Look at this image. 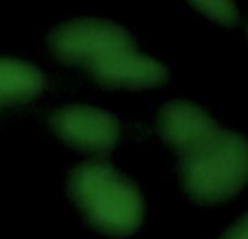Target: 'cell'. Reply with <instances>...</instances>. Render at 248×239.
Here are the masks:
<instances>
[{
  "instance_id": "cell-1",
  "label": "cell",
  "mask_w": 248,
  "mask_h": 239,
  "mask_svg": "<svg viewBox=\"0 0 248 239\" xmlns=\"http://www.w3.org/2000/svg\"><path fill=\"white\" fill-rule=\"evenodd\" d=\"M70 196L92 226L126 237L144 222V198L137 185L107 161H85L70 174Z\"/></svg>"
},
{
  "instance_id": "cell-2",
  "label": "cell",
  "mask_w": 248,
  "mask_h": 239,
  "mask_svg": "<svg viewBox=\"0 0 248 239\" xmlns=\"http://www.w3.org/2000/svg\"><path fill=\"white\" fill-rule=\"evenodd\" d=\"M181 176L187 194L198 202H222L248 183V139L218 128L201 146L181 159Z\"/></svg>"
},
{
  "instance_id": "cell-3",
  "label": "cell",
  "mask_w": 248,
  "mask_h": 239,
  "mask_svg": "<svg viewBox=\"0 0 248 239\" xmlns=\"http://www.w3.org/2000/svg\"><path fill=\"white\" fill-rule=\"evenodd\" d=\"M50 50L65 63L92 65L109 55L135 50V37L124 26L100 17H78L50 33Z\"/></svg>"
},
{
  "instance_id": "cell-4",
  "label": "cell",
  "mask_w": 248,
  "mask_h": 239,
  "mask_svg": "<svg viewBox=\"0 0 248 239\" xmlns=\"http://www.w3.org/2000/svg\"><path fill=\"white\" fill-rule=\"evenodd\" d=\"M50 126L65 144L90 152H107L118 144L120 122L90 105H70L50 116Z\"/></svg>"
},
{
  "instance_id": "cell-5",
  "label": "cell",
  "mask_w": 248,
  "mask_h": 239,
  "mask_svg": "<svg viewBox=\"0 0 248 239\" xmlns=\"http://www.w3.org/2000/svg\"><path fill=\"white\" fill-rule=\"evenodd\" d=\"M90 74L107 87H150L168 78V68L161 61L137 50H124L109 55L87 65Z\"/></svg>"
},
{
  "instance_id": "cell-6",
  "label": "cell",
  "mask_w": 248,
  "mask_h": 239,
  "mask_svg": "<svg viewBox=\"0 0 248 239\" xmlns=\"http://www.w3.org/2000/svg\"><path fill=\"white\" fill-rule=\"evenodd\" d=\"M157 128L170 146L187 152L216 135L218 122L189 100H172L159 111Z\"/></svg>"
},
{
  "instance_id": "cell-7",
  "label": "cell",
  "mask_w": 248,
  "mask_h": 239,
  "mask_svg": "<svg viewBox=\"0 0 248 239\" xmlns=\"http://www.w3.org/2000/svg\"><path fill=\"white\" fill-rule=\"evenodd\" d=\"M44 76L35 65L20 59L0 57V103H20L37 96Z\"/></svg>"
},
{
  "instance_id": "cell-8",
  "label": "cell",
  "mask_w": 248,
  "mask_h": 239,
  "mask_svg": "<svg viewBox=\"0 0 248 239\" xmlns=\"http://www.w3.org/2000/svg\"><path fill=\"white\" fill-rule=\"evenodd\" d=\"M194 7L198 11L207 13L211 20H218L222 24H233L237 20V7L233 2H227V0H211V2H205V0H194Z\"/></svg>"
},
{
  "instance_id": "cell-9",
  "label": "cell",
  "mask_w": 248,
  "mask_h": 239,
  "mask_svg": "<svg viewBox=\"0 0 248 239\" xmlns=\"http://www.w3.org/2000/svg\"><path fill=\"white\" fill-rule=\"evenodd\" d=\"M220 239H248V213L237 220Z\"/></svg>"
}]
</instances>
